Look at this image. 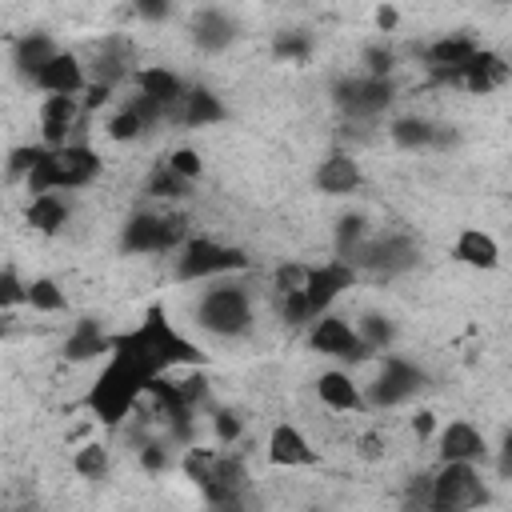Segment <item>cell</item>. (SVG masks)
<instances>
[{
	"instance_id": "cell-34",
	"label": "cell",
	"mask_w": 512,
	"mask_h": 512,
	"mask_svg": "<svg viewBox=\"0 0 512 512\" xmlns=\"http://www.w3.org/2000/svg\"><path fill=\"white\" fill-rule=\"evenodd\" d=\"M368 236H372L368 216H364V212H344V216L336 220V260L348 264V256H352Z\"/></svg>"
},
{
	"instance_id": "cell-8",
	"label": "cell",
	"mask_w": 512,
	"mask_h": 512,
	"mask_svg": "<svg viewBox=\"0 0 512 512\" xmlns=\"http://www.w3.org/2000/svg\"><path fill=\"white\" fill-rule=\"evenodd\" d=\"M424 388H428V376H424L420 364H412V360H404L396 352H384L380 372L368 384L364 400H368V408H400V404H412Z\"/></svg>"
},
{
	"instance_id": "cell-16",
	"label": "cell",
	"mask_w": 512,
	"mask_h": 512,
	"mask_svg": "<svg viewBox=\"0 0 512 512\" xmlns=\"http://www.w3.org/2000/svg\"><path fill=\"white\" fill-rule=\"evenodd\" d=\"M220 460H224V448H184V456H180V468H184V476L200 488V496L220 512V508H232L236 500H228L224 496V488H220Z\"/></svg>"
},
{
	"instance_id": "cell-52",
	"label": "cell",
	"mask_w": 512,
	"mask_h": 512,
	"mask_svg": "<svg viewBox=\"0 0 512 512\" xmlns=\"http://www.w3.org/2000/svg\"><path fill=\"white\" fill-rule=\"evenodd\" d=\"M0 336H4V320H0Z\"/></svg>"
},
{
	"instance_id": "cell-2",
	"label": "cell",
	"mask_w": 512,
	"mask_h": 512,
	"mask_svg": "<svg viewBox=\"0 0 512 512\" xmlns=\"http://www.w3.org/2000/svg\"><path fill=\"white\" fill-rule=\"evenodd\" d=\"M148 380H152L148 372H140V368L128 364L124 356H112V352H108L104 368L96 372V380H92L88 392H84V408L96 416L100 428L116 432V428H124V420L136 412V404L144 400Z\"/></svg>"
},
{
	"instance_id": "cell-40",
	"label": "cell",
	"mask_w": 512,
	"mask_h": 512,
	"mask_svg": "<svg viewBox=\"0 0 512 512\" xmlns=\"http://www.w3.org/2000/svg\"><path fill=\"white\" fill-rule=\"evenodd\" d=\"M276 312H280V320L288 324V328H308L316 316L308 312V304H304V292H288V296H276Z\"/></svg>"
},
{
	"instance_id": "cell-1",
	"label": "cell",
	"mask_w": 512,
	"mask_h": 512,
	"mask_svg": "<svg viewBox=\"0 0 512 512\" xmlns=\"http://www.w3.org/2000/svg\"><path fill=\"white\" fill-rule=\"evenodd\" d=\"M112 356H124L128 364H136L148 376H168L176 368H204L208 352L188 340L164 312V304H148L140 324L128 332H112Z\"/></svg>"
},
{
	"instance_id": "cell-39",
	"label": "cell",
	"mask_w": 512,
	"mask_h": 512,
	"mask_svg": "<svg viewBox=\"0 0 512 512\" xmlns=\"http://www.w3.org/2000/svg\"><path fill=\"white\" fill-rule=\"evenodd\" d=\"M24 276L12 264H0V316L12 308H24Z\"/></svg>"
},
{
	"instance_id": "cell-44",
	"label": "cell",
	"mask_w": 512,
	"mask_h": 512,
	"mask_svg": "<svg viewBox=\"0 0 512 512\" xmlns=\"http://www.w3.org/2000/svg\"><path fill=\"white\" fill-rule=\"evenodd\" d=\"M172 460H168V448L160 444V440H148V444H140V468L144 472H164Z\"/></svg>"
},
{
	"instance_id": "cell-29",
	"label": "cell",
	"mask_w": 512,
	"mask_h": 512,
	"mask_svg": "<svg viewBox=\"0 0 512 512\" xmlns=\"http://www.w3.org/2000/svg\"><path fill=\"white\" fill-rule=\"evenodd\" d=\"M72 220V204L60 196V192H44V196H32L24 204V224L40 236H56L64 232V224Z\"/></svg>"
},
{
	"instance_id": "cell-5",
	"label": "cell",
	"mask_w": 512,
	"mask_h": 512,
	"mask_svg": "<svg viewBox=\"0 0 512 512\" xmlns=\"http://www.w3.org/2000/svg\"><path fill=\"white\" fill-rule=\"evenodd\" d=\"M192 320L204 332H212L220 340H232V336H244L252 328V300H248V292L240 284L220 280V284H212V288H204L196 296Z\"/></svg>"
},
{
	"instance_id": "cell-37",
	"label": "cell",
	"mask_w": 512,
	"mask_h": 512,
	"mask_svg": "<svg viewBox=\"0 0 512 512\" xmlns=\"http://www.w3.org/2000/svg\"><path fill=\"white\" fill-rule=\"evenodd\" d=\"M272 56H276V60H288V64H304V60L312 56V40H308L304 32H276Z\"/></svg>"
},
{
	"instance_id": "cell-22",
	"label": "cell",
	"mask_w": 512,
	"mask_h": 512,
	"mask_svg": "<svg viewBox=\"0 0 512 512\" xmlns=\"http://www.w3.org/2000/svg\"><path fill=\"white\" fill-rule=\"evenodd\" d=\"M76 120H80V100H72V96H44V104H40V144L44 148L72 144Z\"/></svg>"
},
{
	"instance_id": "cell-48",
	"label": "cell",
	"mask_w": 512,
	"mask_h": 512,
	"mask_svg": "<svg viewBox=\"0 0 512 512\" xmlns=\"http://www.w3.org/2000/svg\"><path fill=\"white\" fill-rule=\"evenodd\" d=\"M412 432H416V440H428V436L436 432V416H432L428 408H420V412L412 416Z\"/></svg>"
},
{
	"instance_id": "cell-42",
	"label": "cell",
	"mask_w": 512,
	"mask_h": 512,
	"mask_svg": "<svg viewBox=\"0 0 512 512\" xmlns=\"http://www.w3.org/2000/svg\"><path fill=\"white\" fill-rule=\"evenodd\" d=\"M212 436H216L224 448H232V444L244 436V420H240L232 408H216V412H212Z\"/></svg>"
},
{
	"instance_id": "cell-14",
	"label": "cell",
	"mask_w": 512,
	"mask_h": 512,
	"mask_svg": "<svg viewBox=\"0 0 512 512\" xmlns=\"http://www.w3.org/2000/svg\"><path fill=\"white\" fill-rule=\"evenodd\" d=\"M264 456L272 468H316L320 464V448L288 420L272 424V432L264 440Z\"/></svg>"
},
{
	"instance_id": "cell-50",
	"label": "cell",
	"mask_w": 512,
	"mask_h": 512,
	"mask_svg": "<svg viewBox=\"0 0 512 512\" xmlns=\"http://www.w3.org/2000/svg\"><path fill=\"white\" fill-rule=\"evenodd\" d=\"M12 512H40V508H32V504H24V508H12Z\"/></svg>"
},
{
	"instance_id": "cell-12",
	"label": "cell",
	"mask_w": 512,
	"mask_h": 512,
	"mask_svg": "<svg viewBox=\"0 0 512 512\" xmlns=\"http://www.w3.org/2000/svg\"><path fill=\"white\" fill-rule=\"evenodd\" d=\"M356 284V268L344 264V260H324V264H308V280H304V304L312 316H324L332 312V304Z\"/></svg>"
},
{
	"instance_id": "cell-9",
	"label": "cell",
	"mask_w": 512,
	"mask_h": 512,
	"mask_svg": "<svg viewBox=\"0 0 512 512\" xmlns=\"http://www.w3.org/2000/svg\"><path fill=\"white\" fill-rule=\"evenodd\" d=\"M416 256H420V248H416L412 236H404V232H388V236H368V240L348 256V264L356 268V276H360V272L400 276V272L416 268Z\"/></svg>"
},
{
	"instance_id": "cell-30",
	"label": "cell",
	"mask_w": 512,
	"mask_h": 512,
	"mask_svg": "<svg viewBox=\"0 0 512 512\" xmlns=\"http://www.w3.org/2000/svg\"><path fill=\"white\" fill-rule=\"evenodd\" d=\"M388 140L404 152H420V148H436V120L428 116H416V112H404L388 124Z\"/></svg>"
},
{
	"instance_id": "cell-51",
	"label": "cell",
	"mask_w": 512,
	"mask_h": 512,
	"mask_svg": "<svg viewBox=\"0 0 512 512\" xmlns=\"http://www.w3.org/2000/svg\"><path fill=\"white\" fill-rule=\"evenodd\" d=\"M220 512H236V504H232V508H220Z\"/></svg>"
},
{
	"instance_id": "cell-3",
	"label": "cell",
	"mask_w": 512,
	"mask_h": 512,
	"mask_svg": "<svg viewBox=\"0 0 512 512\" xmlns=\"http://www.w3.org/2000/svg\"><path fill=\"white\" fill-rule=\"evenodd\" d=\"M100 152L72 140L64 148H48L44 160L36 164V172L24 180V188L32 196H44V192H72V188H88L96 176H100Z\"/></svg>"
},
{
	"instance_id": "cell-11",
	"label": "cell",
	"mask_w": 512,
	"mask_h": 512,
	"mask_svg": "<svg viewBox=\"0 0 512 512\" xmlns=\"http://www.w3.org/2000/svg\"><path fill=\"white\" fill-rule=\"evenodd\" d=\"M308 348L320 352V356H332V360H348V364L372 360V352L360 344L356 328L340 312H324V316H316L308 324Z\"/></svg>"
},
{
	"instance_id": "cell-45",
	"label": "cell",
	"mask_w": 512,
	"mask_h": 512,
	"mask_svg": "<svg viewBox=\"0 0 512 512\" xmlns=\"http://www.w3.org/2000/svg\"><path fill=\"white\" fill-rule=\"evenodd\" d=\"M112 92H116V88H104V84H88V88H84V96H80V112H96V108H104V104L112 100Z\"/></svg>"
},
{
	"instance_id": "cell-21",
	"label": "cell",
	"mask_w": 512,
	"mask_h": 512,
	"mask_svg": "<svg viewBox=\"0 0 512 512\" xmlns=\"http://www.w3.org/2000/svg\"><path fill=\"white\" fill-rule=\"evenodd\" d=\"M312 184L324 192V196H352L360 184H364V168L352 152H332L316 164L312 172Z\"/></svg>"
},
{
	"instance_id": "cell-10",
	"label": "cell",
	"mask_w": 512,
	"mask_h": 512,
	"mask_svg": "<svg viewBox=\"0 0 512 512\" xmlns=\"http://www.w3.org/2000/svg\"><path fill=\"white\" fill-rule=\"evenodd\" d=\"M332 100L348 120H372L396 100V84L380 76H340L332 84Z\"/></svg>"
},
{
	"instance_id": "cell-46",
	"label": "cell",
	"mask_w": 512,
	"mask_h": 512,
	"mask_svg": "<svg viewBox=\"0 0 512 512\" xmlns=\"http://www.w3.org/2000/svg\"><path fill=\"white\" fill-rule=\"evenodd\" d=\"M128 12L140 16V20H168V16H172V4H144V0H140V4H132Z\"/></svg>"
},
{
	"instance_id": "cell-49",
	"label": "cell",
	"mask_w": 512,
	"mask_h": 512,
	"mask_svg": "<svg viewBox=\"0 0 512 512\" xmlns=\"http://www.w3.org/2000/svg\"><path fill=\"white\" fill-rule=\"evenodd\" d=\"M364 456H368V460L380 456V440H376V436H364Z\"/></svg>"
},
{
	"instance_id": "cell-4",
	"label": "cell",
	"mask_w": 512,
	"mask_h": 512,
	"mask_svg": "<svg viewBox=\"0 0 512 512\" xmlns=\"http://www.w3.org/2000/svg\"><path fill=\"white\" fill-rule=\"evenodd\" d=\"M248 264H252L248 252L236 248V244H224V240H212V236H188L176 248L172 276L180 284H192V280H224L232 272H244Z\"/></svg>"
},
{
	"instance_id": "cell-15",
	"label": "cell",
	"mask_w": 512,
	"mask_h": 512,
	"mask_svg": "<svg viewBox=\"0 0 512 512\" xmlns=\"http://www.w3.org/2000/svg\"><path fill=\"white\" fill-rule=\"evenodd\" d=\"M436 456H440V464H484L488 440L472 420H448L436 432Z\"/></svg>"
},
{
	"instance_id": "cell-13",
	"label": "cell",
	"mask_w": 512,
	"mask_h": 512,
	"mask_svg": "<svg viewBox=\"0 0 512 512\" xmlns=\"http://www.w3.org/2000/svg\"><path fill=\"white\" fill-rule=\"evenodd\" d=\"M136 52H132V40L128 36H120V32H112V36H104L96 48H92V64H84V68H92L88 72V84H104V88H116V84H124V80H132L136 76Z\"/></svg>"
},
{
	"instance_id": "cell-36",
	"label": "cell",
	"mask_w": 512,
	"mask_h": 512,
	"mask_svg": "<svg viewBox=\"0 0 512 512\" xmlns=\"http://www.w3.org/2000/svg\"><path fill=\"white\" fill-rule=\"evenodd\" d=\"M164 168H168V172H176L180 180L196 184V180L204 176V156H200L192 144H180V148H172V152L164 156Z\"/></svg>"
},
{
	"instance_id": "cell-20",
	"label": "cell",
	"mask_w": 512,
	"mask_h": 512,
	"mask_svg": "<svg viewBox=\"0 0 512 512\" xmlns=\"http://www.w3.org/2000/svg\"><path fill=\"white\" fill-rule=\"evenodd\" d=\"M512 80V64L500 56V52H492V48H476V56L460 68V76H456V84L464 88V92H472V96H488V92H496V88H504Z\"/></svg>"
},
{
	"instance_id": "cell-38",
	"label": "cell",
	"mask_w": 512,
	"mask_h": 512,
	"mask_svg": "<svg viewBox=\"0 0 512 512\" xmlns=\"http://www.w3.org/2000/svg\"><path fill=\"white\" fill-rule=\"evenodd\" d=\"M44 144H16L12 152H8V176L12 180H28L32 172H36V164L44 160Z\"/></svg>"
},
{
	"instance_id": "cell-43",
	"label": "cell",
	"mask_w": 512,
	"mask_h": 512,
	"mask_svg": "<svg viewBox=\"0 0 512 512\" xmlns=\"http://www.w3.org/2000/svg\"><path fill=\"white\" fill-rule=\"evenodd\" d=\"M392 68H396V52H392V48H384V44L364 48V76L392 80Z\"/></svg>"
},
{
	"instance_id": "cell-47",
	"label": "cell",
	"mask_w": 512,
	"mask_h": 512,
	"mask_svg": "<svg viewBox=\"0 0 512 512\" xmlns=\"http://www.w3.org/2000/svg\"><path fill=\"white\" fill-rule=\"evenodd\" d=\"M372 20H376V28H380V32H396V24H400V12H396L392 4H380V8L372 12Z\"/></svg>"
},
{
	"instance_id": "cell-18",
	"label": "cell",
	"mask_w": 512,
	"mask_h": 512,
	"mask_svg": "<svg viewBox=\"0 0 512 512\" xmlns=\"http://www.w3.org/2000/svg\"><path fill=\"white\" fill-rule=\"evenodd\" d=\"M132 84H136V96H144L148 104H156L164 116H172V112L180 108L184 92H188L184 76L172 72V68H164V64H144V68H136Z\"/></svg>"
},
{
	"instance_id": "cell-35",
	"label": "cell",
	"mask_w": 512,
	"mask_h": 512,
	"mask_svg": "<svg viewBox=\"0 0 512 512\" xmlns=\"http://www.w3.org/2000/svg\"><path fill=\"white\" fill-rule=\"evenodd\" d=\"M144 192H148L152 200H184V196L192 192V184H188V180H180L176 172H168V168H164V160H160V164L152 168V176H148Z\"/></svg>"
},
{
	"instance_id": "cell-23",
	"label": "cell",
	"mask_w": 512,
	"mask_h": 512,
	"mask_svg": "<svg viewBox=\"0 0 512 512\" xmlns=\"http://www.w3.org/2000/svg\"><path fill=\"white\" fill-rule=\"evenodd\" d=\"M316 396L324 408L332 412H352V416H364L368 412V400H364V388L344 372V368H328L316 376Z\"/></svg>"
},
{
	"instance_id": "cell-41",
	"label": "cell",
	"mask_w": 512,
	"mask_h": 512,
	"mask_svg": "<svg viewBox=\"0 0 512 512\" xmlns=\"http://www.w3.org/2000/svg\"><path fill=\"white\" fill-rule=\"evenodd\" d=\"M304 280H308V264H296V260H288V264H280V268L272 272V292H276V296L300 292V288H304Z\"/></svg>"
},
{
	"instance_id": "cell-19",
	"label": "cell",
	"mask_w": 512,
	"mask_h": 512,
	"mask_svg": "<svg viewBox=\"0 0 512 512\" xmlns=\"http://www.w3.org/2000/svg\"><path fill=\"white\" fill-rule=\"evenodd\" d=\"M476 40L472 36H440V40H432L428 48H424V68L432 72V80H440V84H456V76H460V68L476 56Z\"/></svg>"
},
{
	"instance_id": "cell-25",
	"label": "cell",
	"mask_w": 512,
	"mask_h": 512,
	"mask_svg": "<svg viewBox=\"0 0 512 512\" xmlns=\"http://www.w3.org/2000/svg\"><path fill=\"white\" fill-rule=\"evenodd\" d=\"M60 52V44H56V36L52 32H24V36H16V44H12V68H16V76L24 80V84H32L44 68H48V60Z\"/></svg>"
},
{
	"instance_id": "cell-6",
	"label": "cell",
	"mask_w": 512,
	"mask_h": 512,
	"mask_svg": "<svg viewBox=\"0 0 512 512\" xmlns=\"http://www.w3.org/2000/svg\"><path fill=\"white\" fill-rule=\"evenodd\" d=\"M188 216L184 212H152V208H140L124 220V232H120V248L128 256H156V252H176L184 240H188Z\"/></svg>"
},
{
	"instance_id": "cell-27",
	"label": "cell",
	"mask_w": 512,
	"mask_h": 512,
	"mask_svg": "<svg viewBox=\"0 0 512 512\" xmlns=\"http://www.w3.org/2000/svg\"><path fill=\"white\" fill-rule=\"evenodd\" d=\"M224 116H228V112H224V100H220L212 88H204V84H188L180 108L172 112V120H176L180 128H208V124H220Z\"/></svg>"
},
{
	"instance_id": "cell-24",
	"label": "cell",
	"mask_w": 512,
	"mask_h": 512,
	"mask_svg": "<svg viewBox=\"0 0 512 512\" xmlns=\"http://www.w3.org/2000/svg\"><path fill=\"white\" fill-rule=\"evenodd\" d=\"M108 352H112V332H104L100 320H92V316H80L64 336V360L68 364H88L100 356L108 360Z\"/></svg>"
},
{
	"instance_id": "cell-7",
	"label": "cell",
	"mask_w": 512,
	"mask_h": 512,
	"mask_svg": "<svg viewBox=\"0 0 512 512\" xmlns=\"http://www.w3.org/2000/svg\"><path fill=\"white\" fill-rule=\"evenodd\" d=\"M480 504H488V480L480 464H436V472H428L424 512H476Z\"/></svg>"
},
{
	"instance_id": "cell-31",
	"label": "cell",
	"mask_w": 512,
	"mask_h": 512,
	"mask_svg": "<svg viewBox=\"0 0 512 512\" xmlns=\"http://www.w3.org/2000/svg\"><path fill=\"white\" fill-rule=\"evenodd\" d=\"M24 308L32 312H44V316H56V312H68V292L52 280V276H32L24 284Z\"/></svg>"
},
{
	"instance_id": "cell-33",
	"label": "cell",
	"mask_w": 512,
	"mask_h": 512,
	"mask_svg": "<svg viewBox=\"0 0 512 512\" xmlns=\"http://www.w3.org/2000/svg\"><path fill=\"white\" fill-rule=\"evenodd\" d=\"M112 468V452L104 440H84L76 452H72V472L80 480H104Z\"/></svg>"
},
{
	"instance_id": "cell-28",
	"label": "cell",
	"mask_w": 512,
	"mask_h": 512,
	"mask_svg": "<svg viewBox=\"0 0 512 512\" xmlns=\"http://www.w3.org/2000/svg\"><path fill=\"white\" fill-rule=\"evenodd\" d=\"M236 40V20L220 8H200L192 16V44L200 52H224Z\"/></svg>"
},
{
	"instance_id": "cell-32",
	"label": "cell",
	"mask_w": 512,
	"mask_h": 512,
	"mask_svg": "<svg viewBox=\"0 0 512 512\" xmlns=\"http://www.w3.org/2000/svg\"><path fill=\"white\" fill-rule=\"evenodd\" d=\"M352 328H356L360 344H364L372 356H384V352H392V344H396V324H392V316H384V312H364Z\"/></svg>"
},
{
	"instance_id": "cell-17",
	"label": "cell",
	"mask_w": 512,
	"mask_h": 512,
	"mask_svg": "<svg viewBox=\"0 0 512 512\" xmlns=\"http://www.w3.org/2000/svg\"><path fill=\"white\" fill-rule=\"evenodd\" d=\"M32 88H40L44 96H72V100H80L84 88H88V68H84V60H80L76 52L60 48V52L48 60V68L32 80Z\"/></svg>"
},
{
	"instance_id": "cell-26",
	"label": "cell",
	"mask_w": 512,
	"mask_h": 512,
	"mask_svg": "<svg viewBox=\"0 0 512 512\" xmlns=\"http://www.w3.org/2000/svg\"><path fill=\"white\" fill-rule=\"evenodd\" d=\"M452 260L464 268H476V272H492V268H500V244L484 228H460L452 240Z\"/></svg>"
}]
</instances>
